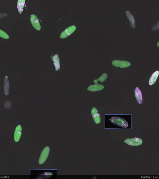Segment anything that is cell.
<instances>
[{"instance_id":"5bb4252c","label":"cell","mask_w":159,"mask_h":179,"mask_svg":"<svg viewBox=\"0 0 159 179\" xmlns=\"http://www.w3.org/2000/svg\"><path fill=\"white\" fill-rule=\"evenodd\" d=\"M159 71L157 70L152 74L149 79L148 82L149 85L152 86L156 82L159 75Z\"/></svg>"},{"instance_id":"9a60e30c","label":"cell","mask_w":159,"mask_h":179,"mask_svg":"<svg viewBox=\"0 0 159 179\" xmlns=\"http://www.w3.org/2000/svg\"><path fill=\"white\" fill-rule=\"evenodd\" d=\"M25 1L24 0H19L18 1L17 6L19 13H22L23 11V8L25 6Z\"/></svg>"},{"instance_id":"5b68a950","label":"cell","mask_w":159,"mask_h":179,"mask_svg":"<svg viewBox=\"0 0 159 179\" xmlns=\"http://www.w3.org/2000/svg\"><path fill=\"white\" fill-rule=\"evenodd\" d=\"M76 29V27L75 26L73 25L68 27L62 32L60 37L62 39L67 38L75 31Z\"/></svg>"},{"instance_id":"7c38bea8","label":"cell","mask_w":159,"mask_h":179,"mask_svg":"<svg viewBox=\"0 0 159 179\" xmlns=\"http://www.w3.org/2000/svg\"><path fill=\"white\" fill-rule=\"evenodd\" d=\"M4 91L5 95L8 96L9 94V89L10 87V84L8 77L6 76L5 77L4 82Z\"/></svg>"},{"instance_id":"ba28073f","label":"cell","mask_w":159,"mask_h":179,"mask_svg":"<svg viewBox=\"0 0 159 179\" xmlns=\"http://www.w3.org/2000/svg\"><path fill=\"white\" fill-rule=\"evenodd\" d=\"M22 131L21 125H18L16 128L14 133V138L15 142H18L21 137Z\"/></svg>"},{"instance_id":"3957f363","label":"cell","mask_w":159,"mask_h":179,"mask_svg":"<svg viewBox=\"0 0 159 179\" xmlns=\"http://www.w3.org/2000/svg\"><path fill=\"white\" fill-rule=\"evenodd\" d=\"M112 65L114 67L121 68H125L131 66V63L128 61L114 60L112 62Z\"/></svg>"},{"instance_id":"277c9868","label":"cell","mask_w":159,"mask_h":179,"mask_svg":"<svg viewBox=\"0 0 159 179\" xmlns=\"http://www.w3.org/2000/svg\"><path fill=\"white\" fill-rule=\"evenodd\" d=\"M50 152V148L49 147H45L42 151L39 160V163L42 165L47 160Z\"/></svg>"},{"instance_id":"52a82bcc","label":"cell","mask_w":159,"mask_h":179,"mask_svg":"<svg viewBox=\"0 0 159 179\" xmlns=\"http://www.w3.org/2000/svg\"><path fill=\"white\" fill-rule=\"evenodd\" d=\"M91 113L93 120L96 124H98L101 122V118L97 109L95 107L92 108Z\"/></svg>"},{"instance_id":"4fadbf2b","label":"cell","mask_w":159,"mask_h":179,"mask_svg":"<svg viewBox=\"0 0 159 179\" xmlns=\"http://www.w3.org/2000/svg\"><path fill=\"white\" fill-rule=\"evenodd\" d=\"M51 59L53 61V64L55 67L56 70L58 71L60 69V63L59 56L58 54L55 55L54 56H51Z\"/></svg>"},{"instance_id":"2e32d148","label":"cell","mask_w":159,"mask_h":179,"mask_svg":"<svg viewBox=\"0 0 159 179\" xmlns=\"http://www.w3.org/2000/svg\"><path fill=\"white\" fill-rule=\"evenodd\" d=\"M108 76V75L107 73H104L98 79H96L95 80H94V83H95L96 84H98V81L101 83L105 81L107 79Z\"/></svg>"},{"instance_id":"7a4b0ae2","label":"cell","mask_w":159,"mask_h":179,"mask_svg":"<svg viewBox=\"0 0 159 179\" xmlns=\"http://www.w3.org/2000/svg\"><path fill=\"white\" fill-rule=\"evenodd\" d=\"M124 142L129 146L134 147L140 146L143 143L141 139L136 137L126 139Z\"/></svg>"},{"instance_id":"ac0fdd59","label":"cell","mask_w":159,"mask_h":179,"mask_svg":"<svg viewBox=\"0 0 159 179\" xmlns=\"http://www.w3.org/2000/svg\"><path fill=\"white\" fill-rule=\"evenodd\" d=\"M7 14L6 13H0V18H1L7 16Z\"/></svg>"},{"instance_id":"9c48e42d","label":"cell","mask_w":159,"mask_h":179,"mask_svg":"<svg viewBox=\"0 0 159 179\" xmlns=\"http://www.w3.org/2000/svg\"><path fill=\"white\" fill-rule=\"evenodd\" d=\"M104 87L101 84H95L91 85L88 88V90L92 92H96L103 90L104 89Z\"/></svg>"},{"instance_id":"6da1fadb","label":"cell","mask_w":159,"mask_h":179,"mask_svg":"<svg viewBox=\"0 0 159 179\" xmlns=\"http://www.w3.org/2000/svg\"><path fill=\"white\" fill-rule=\"evenodd\" d=\"M109 121L114 124L122 128H126L129 126L127 122L120 117H113L109 119Z\"/></svg>"},{"instance_id":"8992f818","label":"cell","mask_w":159,"mask_h":179,"mask_svg":"<svg viewBox=\"0 0 159 179\" xmlns=\"http://www.w3.org/2000/svg\"><path fill=\"white\" fill-rule=\"evenodd\" d=\"M30 20L34 28L37 31L40 30L41 29V26L37 17L34 15H32L31 16Z\"/></svg>"},{"instance_id":"8fae6325","label":"cell","mask_w":159,"mask_h":179,"mask_svg":"<svg viewBox=\"0 0 159 179\" xmlns=\"http://www.w3.org/2000/svg\"><path fill=\"white\" fill-rule=\"evenodd\" d=\"M126 14L129 21L130 22L131 27L134 29H135L136 21L133 15L129 11H126Z\"/></svg>"},{"instance_id":"30bf717a","label":"cell","mask_w":159,"mask_h":179,"mask_svg":"<svg viewBox=\"0 0 159 179\" xmlns=\"http://www.w3.org/2000/svg\"><path fill=\"white\" fill-rule=\"evenodd\" d=\"M135 97L136 100L139 104H141L143 103V97L141 91L139 87H137L134 91Z\"/></svg>"},{"instance_id":"e0dca14e","label":"cell","mask_w":159,"mask_h":179,"mask_svg":"<svg viewBox=\"0 0 159 179\" xmlns=\"http://www.w3.org/2000/svg\"><path fill=\"white\" fill-rule=\"evenodd\" d=\"M0 37L5 39H8L9 38L8 35L1 29H0Z\"/></svg>"}]
</instances>
